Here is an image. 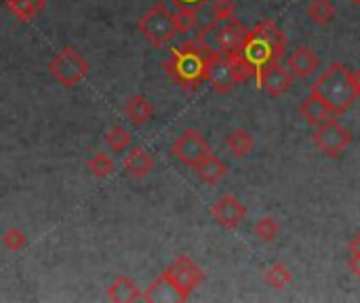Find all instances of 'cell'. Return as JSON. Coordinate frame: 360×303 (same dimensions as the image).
<instances>
[{"instance_id":"cell-28","label":"cell","mask_w":360,"mask_h":303,"mask_svg":"<svg viewBox=\"0 0 360 303\" xmlns=\"http://www.w3.org/2000/svg\"><path fill=\"white\" fill-rule=\"evenodd\" d=\"M236 17L234 0H213V21H224Z\"/></svg>"},{"instance_id":"cell-5","label":"cell","mask_w":360,"mask_h":303,"mask_svg":"<svg viewBox=\"0 0 360 303\" xmlns=\"http://www.w3.org/2000/svg\"><path fill=\"white\" fill-rule=\"evenodd\" d=\"M137 30L156 49L167 46L179 34L175 23V13L169 11L165 2L152 4V8H148V13L137 21Z\"/></svg>"},{"instance_id":"cell-10","label":"cell","mask_w":360,"mask_h":303,"mask_svg":"<svg viewBox=\"0 0 360 303\" xmlns=\"http://www.w3.org/2000/svg\"><path fill=\"white\" fill-rule=\"evenodd\" d=\"M352 131L350 129H346L342 122H338V120H327V122H323V124H319L316 127V131H314V135H312V141H314V146L323 152V154H327V156H340L350 143H352Z\"/></svg>"},{"instance_id":"cell-8","label":"cell","mask_w":360,"mask_h":303,"mask_svg":"<svg viewBox=\"0 0 360 303\" xmlns=\"http://www.w3.org/2000/svg\"><path fill=\"white\" fill-rule=\"evenodd\" d=\"M49 74L65 89H72L80 84L86 74H89V63L74 51V49H63L53 57L49 63Z\"/></svg>"},{"instance_id":"cell-7","label":"cell","mask_w":360,"mask_h":303,"mask_svg":"<svg viewBox=\"0 0 360 303\" xmlns=\"http://www.w3.org/2000/svg\"><path fill=\"white\" fill-rule=\"evenodd\" d=\"M247 36V27L236 19H224V21H211L205 30L196 34L198 40L207 42L215 53H236Z\"/></svg>"},{"instance_id":"cell-12","label":"cell","mask_w":360,"mask_h":303,"mask_svg":"<svg viewBox=\"0 0 360 303\" xmlns=\"http://www.w3.org/2000/svg\"><path fill=\"white\" fill-rule=\"evenodd\" d=\"M245 215H247L245 205L236 196H232V194H226V196L217 198L211 205V217L224 230H236L245 221Z\"/></svg>"},{"instance_id":"cell-21","label":"cell","mask_w":360,"mask_h":303,"mask_svg":"<svg viewBox=\"0 0 360 303\" xmlns=\"http://www.w3.org/2000/svg\"><path fill=\"white\" fill-rule=\"evenodd\" d=\"M264 281L272 287V289H285L287 285H291L293 283V272L289 270V266L287 264H283V262H276V264H272L266 272H264Z\"/></svg>"},{"instance_id":"cell-17","label":"cell","mask_w":360,"mask_h":303,"mask_svg":"<svg viewBox=\"0 0 360 303\" xmlns=\"http://www.w3.org/2000/svg\"><path fill=\"white\" fill-rule=\"evenodd\" d=\"M108 299L114 303H133L141 299V291L129 276H118L108 287Z\"/></svg>"},{"instance_id":"cell-31","label":"cell","mask_w":360,"mask_h":303,"mask_svg":"<svg viewBox=\"0 0 360 303\" xmlns=\"http://www.w3.org/2000/svg\"><path fill=\"white\" fill-rule=\"evenodd\" d=\"M350 253H360V232L350 240Z\"/></svg>"},{"instance_id":"cell-11","label":"cell","mask_w":360,"mask_h":303,"mask_svg":"<svg viewBox=\"0 0 360 303\" xmlns=\"http://www.w3.org/2000/svg\"><path fill=\"white\" fill-rule=\"evenodd\" d=\"M255 78H257V84L272 97H281V95L289 93L293 86V76L287 70V65H281V61H272V63L264 65Z\"/></svg>"},{"instance_id":"cell-32","label":"cell","mask_w":360,"mask_h":303,"mask_svg":"<svg viewBox=\"0 0 360 303\" xmlns=\"http://www.w3.org/2000/svg\"><path fill=\"white\" fill-rule=\"evenodd\" d=\"M352 2H354V4H359V6H360V0H352Z\"/></svg>"},{"instance_id":"cell-14","label":"cell","mask_w":360,"mask_h":303,"mask_svg":"<svg viewBox=\"0 0 360 303\" xmlns=\"http://www.w3.org/2000/svg\"><path fill=\"white\" fill-rule=\"evenodd\" d=\"M321 67V57L310 46H297L287 57V70L293 78H308Z\"/></svg>"},{"instance_id":"cell-6","label":"cell","mask_w":360,"mask_h":303,"mask_svg":"<svg viewBox=\"0 0 360 303\" xmlns=\"http://www.w3.org/2000/svg\"><path fill=\"white\" fill-rule=\"evenodd\" d=\"M160 278L171 287L177 302H188L190 295L194 293V289H198L205 283L207 274L202 272V268L192 257L181 255L162 272Z\"/></svg>"},{"instance_id":"cell-1","label":"cell","mask_w":360,"mask_h":303,"mask_svg":"<svg viewBox=\"0 0 360 303\" xmlns=\"http://www.w3.org/2000/svg\"><path fill=\"white\" fill-rule=\"evenodd\" d=\"M213 55L215 51L194 36L184 44L175 46L171 55L165 59L162 67L184 91H196L207 80Z\"/></svg>"},{"instance_id":"cell-24","label":"cell","mask_w":360,"mask_h":303,"mask_svg":"<svg viewBox=\"0 0 360 303\" xmlns=\"http://www.w3.org/2000/svg\"><path fill=\"white\" fill-rule=\"evenodd\" d=\"M308 17L316 25H327L335 19V6L329 0H312L308 6Z\"/></svg>"},{"instance_id":"cell-23","label":"cell","mask_w":360,"mask_h":303,"mask_svg":"<svg viewBox=\"0 0 360 303\" xmlns=\"http://www.w3.org/2000/svg\"><path fill=\"white\" fill-rule=\"evenodd\" d=\"M131 141H133V137L122 124H112L110 131L105 133V143L114 154H122L131 146Z\"/></svg>"},{"instance_id":"cell-16","label":"cell","mask_w":360,"mask_h":303,"mask_svg":"<svg viewBox=\"0 0 360 303\" xmlns=\"http://www.w3.org/2000/svg\"><path fill=\"white\" fill-rule=\"evenodd\" d=\"M194 171H196V175H198V179H200L202 183L215 186V183H219L221 179H226V175H228V165H226L221 158H217L215 154H209Z\"/></svg>"},{"instance_id":"cell-22","label":"cell","mask_w":360,"mask_h":303,"mask_svg":"<svg viewBox=\"0 0 360 303\" xmlns=\"http://www.w3.org/2000/svg\"><path fill=\"white\" fill-rule=\"evenodd\" d=\"M86 167L93 173V177H97V179H108L116 171V162L112 160V156L108 152H95L89 158Z\"/></svg>"},{"instance_id":"cell-27","label":"cell","mask_w":360,"mask_h":303,"mask_svg":"<svg viewBox=\"0 0 360 303\" xmlns=\"http://www.w3.org/2000/svg\"><path fill=\"white\" fill-rule=\"evenodd\" d=\"M2 245H4L6 251L17 253V251H21V249L27 245V236H25V232L19 230V228H8V230L2 234Z\"/></svg>"},{"instance_id":"cell-25","label":"cell","mask_w":360,"mask_h":303,"mask_svg":"<svg viewBox=\"0 0 360 303\" xmlns=\"http://www.w3.org/2000/svg\"><path fill=\"white\" fill-rule=\"evenodd\" d=\"M253 234L255 238H259L262 243H272L276 240V236L281 234V226L274 217H262L255 226H253Z\"/></svg>"},{"instance_id":"cell-29","label":"cell","mask_w":360,"mask_h":303,"mask_svg":"<svg viewBox=\"0 0 360 303\" xmlns=\"http://www.w3.org/2000/svg\"><path fill=\"white\" fill-rule=\"evenodd\" d=\"M169 2H173L177 8H196V11H200L211 0H169Z\"/></svg>"},{"instance_id":"cell-19","label":"cell","mask_w":360,"mask_h":303,"mask_svg":"<svg viewBox=\"0 0 360 303\" xmlns=\"http://www.w3.org/2000/svg\"><path fill=\"white\" fill-rule=\"evenodd\" d=\"M6 11L21 23L34 21L46 6V0H4Z\"/></svg>"},{"instance_id":"cell-2","label":"cell","mask_w":360,"mask_h":303,"mask_svg":"<svg viewBox=\"0 0 360 303\" xmlns=\"http://www.w3.org/2000/svg\"><path fill=\"white\" fill-rule=\"evenodd\" d=\"M285 51H287V36H285V32L274 21L264 19L255 27L247 30L245 42L236 51V55L251 70V74L257 76V72L264 65H268L272 61H281Z\"/></svg>"},{"instance_id":"cell-13","label":"cell","mask_w":360,"mask_h":303,"mask_svg":"<svg viewBox=\"0 0 360 303\" xmlns=\"http://www.w3.org/2000/svg\"><path fill=\"white\" fill-rule=\"evenodd\" d=\"M300 114L304 116V120L310 127H319V124L327 122L335 114V110H333V105L321 93L310 91V95L300 103Z\"/></svg>"},{"instance_id":"cell-18","label":"cell","mask_w":360,"mask_h":303,"mask_svg":"<svg viewBox=\"0 0 360 303\" xmlns=\"http://www.w3.org/2000/svg\"><path fill=\"white\" fill-rule=\"evenodd\" d=\"M156 108L154 103L146 97V95H135L131 97L127 103H124V116L135 124V127H141L146 124L152 116H154Z\"/></svg>"},{"instance_id":"cell-9","label":"cell","mask_w":360,"mask_h":303,"mask_svg":"<svg viewBox=\"0 0 360 303\" xmlns=\"http://www.w3.org/2000/svg\"><path fill=\"white\" fill-rule=\"evenodd\" d=\"M171 154L186 167L196 169L211 152L209 141L205 139V135L198 129H186L171 146Z\"/></svg>"},{"instance_id":"cell-20","label":"cell","mask_w":360,"mask_h":303,"mask_svg":"<svg viewBox=\"0 0 360 303\" xmlns=\"http://www.w3.org/2000/svg\"><path fill=\"white\" fill-rule=\"evenodd\" d=\"M226 146H228V150H230L236 158H243V156H247V154L253 152L255 139H253V135H251L249 131H245V129H234V131L228 133Z\"/></svg>"},{"instance_id":"cell-3","label":"cell","mask_w":360,"mask_h":303,"mask_svg":"<svg viewBox=\"0 0 360 303\" xmlns=\"http://www.w3.org/2000/svg\"><path fill=\"white\" fill-rule=\"evenodd\" d=\"M312 91L321 93L333 105L335 114H344L360 97V72L335 61L314 82Z\"/></svg>"},{"instance_id":"cell-4","label":"cell","mask_w":360,"mask_h":303,"mask_svg":"<svg viewBox=\"0 0 360 303\" xmlns=\"http://www.w3.org/2000/svg\"><path fill=\"white\" fill-rule=\"evenodd\" d=\"M251 76V70L240 61L236 53H215L209 63L207 80L217 95H228L238 82H245Z\"/></svg>"},{"instance_id":"cell-15","label":"cell","mask_w":360,"mask_h":303,"mask_svg":"<svg viewBox=\"0 0 360 303\" xmlns=\"http://www.w3.org/2000/svg\"><path fill=\"white\" fill-rule=\"evenodd\" d=\"M154 158H152V154L146 150V148H141V146H135L127 156H124V160H122V169L127 171V175L129 177H133V179H143V177H148L152 171H154Z\"/></svg>"},{"instance_id":"cell-30","label":"cell","mask_w":360,"mask_h":303,"mask_svg":"<svg viewBox=\"0 0 360 303\" xmlns=\"http://www.w3.org/2000/svg\"><path fill=\"white\" fill-rule=\"evenodd\" d=\"M348 268L354 276H360V253H352L348 259Z\"/></svg>"},{"instance_id":"cell-26","label":"cell","mask_w":360,"mask_h":303,"mask_svg":"<svg viewBox=\"0 0 360 303\" xmlns=\"http://www.w3.org/2000/svg\"><path fill=\"white\" fill-rule=\"evenodd\" d=\"M175 23L179 34H188L198 23V11L196 8H177L175 11Z\"/></svg>"}]
</instances>
